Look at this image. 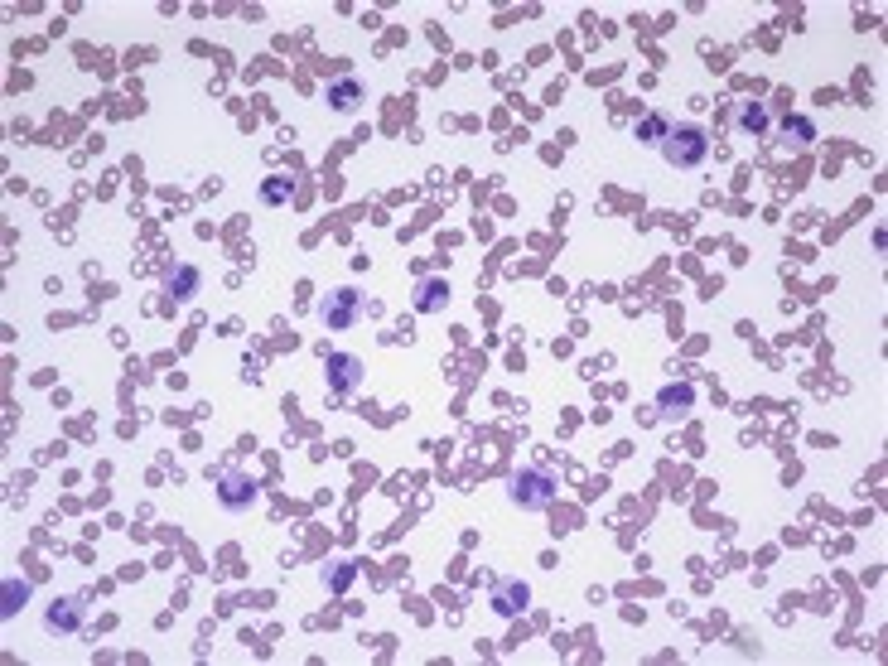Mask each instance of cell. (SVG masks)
<instances>
[{
  "instance_id": "1",
  "label": "cell",
  "mask_w": 888,
  "mask_h": 666,
  "mask_svg": "<svg viewBox=\"0 0 888 666\" xmlns=\"http://www.w3.org/2000/svg\"><path fill=\"white\" fill-rule=\"evenodd\" d=\"M657 150H662V160L671 169H695V165H705V155H710V131L700 121H681V126L666 131V140Z\"/></svg>"
},
{
  "instance_id": "2",
  "label": "cell",
  "mask_w": 888,
  "mask_h": 666,
  "mask_svg": "<svg viewBox=\"0 0 888 666\" xmlns=\"http://www.w3.org/2000/svg\"><path fill=\"white\" fill-rule=\"evenodd\" d=\"M555 493H560V483H555V473L551 469H517L512 473V483H507V498L517 502L522 512H546L555 502Z\"/></svg>"
},
{
  "instance_id": "3",
  "label": "cell",
  "mask_w": 888,
  "mask_h": 666,
  "mask_svg": "<svg viewBox=\"0 0 888 666\" xmlns=\"http://www.w3.org/2000/svg\"><path fill=\"white\" fill-rule=\"evenodd\" d=\"M358 319H362V295L353 290V285H343V290H333V295L319 300V324H324L329 333L353 329Z\"/></svg>"
},
{
  "instance_id": "4",
  "label": "cell",
  "mask_w": 888,
  "mask_h": 666,
  "mask_svg": "<svg viewBox=\"0 0 888 666\" xmlns=\"http://www.w3.org/2000/svg\"><path fill=\"white\" fill-rule=\"evenodd\" d=\"M213 488H218L222 512H247L251 502H256V478L247 469H232V464L213 473Z\"/></svg>"
},
{
  "instance_id": "5",
  "label": "cell",
  "mask_w": 888,
  "mask_h": 666,
  "mask_svg": "<svg viewBox=\"0 0 888 666\" xmlns=\"http://www.w3.org/2000/svg\"><path fill=\"white\" fill-rule=\"evenodd\" d=\"M362 358H353V353H329L324 358V382H329V396H353V391L362 387Z\"/></svg>"
},
{
  "instance_id": "6",
  "label": "cell",
  "mask_w": 888,
  "mask_h": 666,
  "mask_svg": "<svg viewBox=\"0 0 888 666\" xmlns=\"http://www.w3.org/2000/svg\"><path fill=\"white\" fill-rule=\"evenodd\" d=\"M87 623V594H63L44 609V628L49 633H83Z\"/></svg>"
},
{
  "instance_id": "7",
  "label": "cell",
  "mask_w": 888,
  "mask_h": 666,
  "mask_svg": "<svg viewBox=\"0 0 888 666\" xmlns=\"http://www.w3.org/2000/svg\"><path fill=\"white\" fill-rule=\"evenodd\" d=\"M198 285H203V276H198V266H189V261H174V266H165V276H160V290H165L169 300H194L198 295Z\"/></svg>"
},
{
  "instance_id": "8",
  "label": "cell",
  "mask_w": 888,
  "mask_h": 666,
  "mask_svg": "<svg viewBox=\"0 0 888 666\" xmlns=\"http://www.w3.org/2000/svg\"><path fill=\"white\" fill-rule=\"evenodd\" d=\"M729 121H734V131H744V136H768L773 131V111L763 107V102H734L729 107Z\"/></svg>"
},
{
  "instance_id": "9",
  "label": "cell",
  "mask_w": 888,
  "mask_h": 666,
  "mask_svg": "<svg viewBox=\"0 0 888 666\" xmlns=\"http://www.w3.org/2000/svg\"><path fill=\"white\" fill-rule=\"evenodd\" d=\"M531 604L527 580H493V613L498 618H517Z\"/></svg>"
},
{
  "instance_id": "10",
  "label": "cell",
  "mask_w": 888,
  "mask_h": 666,
  "mask_svg": "<svg viewBox=\"0 0 888 666\" xmlns=\"http://www.w3.org/2000/svg\"><path fill=\"white\" fill-rule=\"evenodd\" d=\"M691 406H695L691 382H666V387L657 391V411H662V420H686L691 416Z\"/></svg>"
},
{
  "instance_id": "11",
  "label": "cell",
  "mask_w": 888,
  "mask_h": 666,
  "mask_svg": "<svg viewBox=\"0 0 888 666\" xmlns=\"http://www.w3.org/2000/svg\"><path fill=\"white\" fill-rule=\"evenodd\" d=\"M416 314H440L444 305H449V280H440V276H425L416 285Z\"/></svg>"
},
{
  "instance_id": "12",
  "label": "cell",
  "mask_w": 888,
  "mask_h": 666,
  "mask_svg": "<svg viewBox=\"0 0 888 666\" xmlns=\"http://www.w3.org/2000/svg\"><path fill=\"white\" fill-rule=\"evenodd\" d=\"M324 97H329V107H333V111H353V107L362 102V83L353 78V73H338V78L329 83V92H324Z\"/></svg>"
},
{
  "instance_id": "13",
  "label": "cell",
  "mask_w": 888,
  "mask_h": 666,
  "mask_svg": "<svg viewBox=\"0 0 888 666\" xmlns=\"http://www.w3.org/2000/svg\"><path fill=\"white\" fill-rule=\"evenodd\" d=\"M777 131H782V140H787V145H797V150H802V145H811V140H816V121H811V116H792V111H787V116L777 121Z\"/></svg>"
},
{
  "instance_id": "14",
  "label": "cell",
  "mask_w": 888,
  "mask_h": 666,
  "mask_svg": "<svg viewBox=\"0 0 888 666\" xmlns=\"http://www.w3.org/2000/svg\"><path fill=\"white\" fill-rule=\"evenodd\" d=\"M29 604V580H20V575H10L5 580V589H0V613L5 618H15V613Z\"/></svg>"
},
{
  "instance_id": "15",
  "label": "cell",
  "mask_w": 888,
  "mask_h": 666,
  "mask_svg": "<svg viewBox=\"0 0 888 666\" xmlns=\"http://www.w3.org/2000/svg\"><path fill=\"white\" fill-rule=\"evenodd\" d=\"M666 131H671V121H666L662 111H647V116H642L638 126H633V136H638L642 145H662V140H666Z\"/></svg>"
},
{
  "instance_id": "16",
  "label": "cell",
  "mask_w": 888,
  "mask_h": 666,
  "mask_svg": "<svg viewBox=\"0 0 888 666\" xmlns=\"http://www.w3.org/2000/svg\"><path fill=\"white\" fill-rule=\"evenodd\" d=\"M319 580H324V589H333V594H343L348 584L358 580V560H333V565H329V570H324V575H319Z\"/></svg>"
},
{
  "instance_id": "17",
  "label": "cell",
  "mask_w": 888,
  "mask_h": 666,
  "mask_svg": "<svg viewBox=\"0 0 888 666\" xmlns=\"http://www.w3.org/2000/svg\"><path fill=\"white\" fill-rule=\"evenodd\" d=\"M290 198H295V179H285V174H276V179L261 184V203H266V208H285Z\"/></svg>"
},
{
  "instance_id": "18",
  "label": "cell",
  "mask_w": 888,
  "mask_h": 666,
  "mask_svg": "<svg viewBox=\"0 0 888 666\" xmlns=\"http://www.w3.org/2000/svg\"><path fill=\"white\" fill-rule=\"evenodd\" d=\"M242 377H247L251 387H256V382H261V358H247V367H242Z\"/></svg>"
}]
</instances>
